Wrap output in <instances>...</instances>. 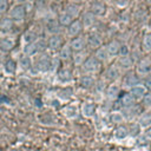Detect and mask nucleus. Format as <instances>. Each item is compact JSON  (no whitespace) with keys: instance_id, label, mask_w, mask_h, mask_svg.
<instances>
[{"instance_id":"nucleus-28","label":"nucleus","mask_w":151,"mask_h":151,"mask_svg":"<svg viewBox=\"0 0 151 151\" xmlns=\"http://www.w3.org/2000/svg\"><path fill=\"white\" fill-rule=\"evenodd\" d=\"M109 120L111 124L113 125H122L124 122H125V118H124V114L122 111H112L109 116Z\"/></svg>"},{"instance_id":"nucleus-24","label":"nucleus","mask_w":151,"mask_h":151,"mask_svg":"<svg viewBox=\"0 0 151 151\" xmlns=\"http://www.w3.org/2000/svg\"><path fill=\"white\" fill-rule=\"evenodd\" d=\"M93 57H94V58H96V59H97V60H98L100 64L106 63L107 60H110L105 45H101L99 48H97V50L94 51V53H93Z\"/></svg>"},{"instance_id":"nucleus-38","label":"nucleus","mask_w":151,"mask_h":151,"mask_svg":"<svg viewBox=\"0 0 151 151\" xmlns=\"http://www.w3.org/2000/svg\"><path fill=\"white\" fill-rule=\"evenodd\" d=\"M12 24H13V21L9 18H4L0 21V28H2V29H9L12 27Z\"/></svg>"},{"instance_id":"nucleus-19","label":"nucleus","mask_w":151,"mask_h":151,"mask_svg":"<svg viewBox=\"0 0 151 151\" xmlns=\"http://www.w3.org/2000/svg\"><path fill=\"white\" fill-rule=\"evenodd\" d=\"M129 127L125 126V125H118L116 126V129L113 130V133H112V137L116 142H123L125 140L127 137H129Z\"/></svg>"},{"instance_id":"nucleus-2","label":"nucleus","mask_w":151,"mask_h":151,"mask_svg":"<svg viewBox=\"0 0 151 151\" xmlns=\"http://www.w3.org/2000/svg\"><path fill=\"white\" fill-rule=\"evenodd\" d=\"M80 67H81V71H83L84 74L93 76V74H96V73H98L100 71L101 64L93 55H88Z\"/></svg>"},{"instance_id":"nucleus-1","label":"nucleus","mask_w":151,"mask_h":151,"mask_svg":"<svg viewBox=\"0 0 151 151\" xmlns=\"http://www.w3.org/2000/svg\"><path fill=\"white\" fill-rule=\"evenodd\" d=\"M47 47L46 45V41L42 40V39H37L34 42H31V44H25L24 47H22V52L25 55H28V57H33L38 53H41L45 51V48Z\"/></svg>"},{"instance_id":"nucleus-49","label":"nucleus","mask_w":151,"mask_h":151,"mask_svg":"<svg viewBox=\"0 0 151 151\" xmlns=\"http://www.w3.org/2000/svg\"><path fill=\"white\" fill-rule=\"evenodd\" d=\"M0 66H1V58H0Z\"/></svg>"},{"instance_id":"nucleus-33","label":"nucleus","mask_w":151,"mask_h":151,"mask_svg":"<svg viewBox=\"0 0 151 151\" xmlns=\"http://www.w3.org/2000/svg\"><path fill=\"white\" fill-rule=\"evenodd\" d=\"M74 19L73 18H71L67 13H65L64 11L61 12V13H59V15H58V19H57V21H58V24L60 25V26H63V27H67L72 21H73Z\"/></svg>"},{"instance_id":"nucleus-37","label":"nucleus","mask_w":151,"mask_h":151,"mask_svg":"<svg viewBox=\"0 0 151 151\" xmlns=\"http://www.w3.org/2000/svg\"><path fill=\"white\" fill-rule=\"evenodd\" d=\"M142 101L146 109H151V91H146V93L142 98Z\"/></svg>"},{"instance_id":"nucleus-44","label":"nucleus","mask_w":151,"mask_h":151,"mask_svg":"<svg viewBox=\"0 0 151 151\" xmlns=\"http://www.w3.org/2000/svg\"><path fill=\"white\" fill-rule=\"evenodd\" d=\"M145 136H146V138H147V139H150V140H151V126H150V127H147V129L145 130Z\"/></svg>"},{"instance_id":"nucleus-21","label":"nucleus","mask_w":151,"mask_h":151,"mask_svg":"<svg viewBox=\"0 0 151 151\" xmlns=\"http://www.w3.org/2000/svg\"><path fill=\"white\" fill-rule=\"evenodd\" d=\"M94 17H104L106 14V5L101 1H96V2H92L91 6H90V9H88Z\"/></svg>"},{"instance_id":"nucleus-42","label":"nucleus","mask_w":151,"mask_h":151,"mask_svg":"<svg viewBox=\"0 0 151 151\" xmlns=\"http://www.w3.org/2000/svg\"><path fill=\"white\" fill-rule=\"evenodd\" d=\"M116 4L119 7H126L129 4V0H116Z\"/></svg>"},{"instance_id":"nucleus-43","label":"nucleus","mask_w":151,"mask_h":151,"mask_svg":"<svg viewBox=\"0 0 151 151\" xmlns=\"http://www.w3.org/2000/svg\"><path fill=\"white\" fill-rule=\"evenodd\" d=\"M9 103V99L2 94H0V104H8Z\"/></svg>"},{"instance_id":"nucleus-11","label":"nucleus","mask_w":151,"mask_h":151,"mask_svg":"<svg viewBox=\"0 0 151 151\" xmlns=\"http://www.w3.org/2000/svg\"><path fill=\"white\" fill-rule=\"evenodd\" d=\"M61 113L63 116L68 119V120H74L79 117L80 112H79V107L74 104H68V105H65L63 109H61Z\"/></svg>"},{"instance_id":"nucleus-13","label":"nucleus","mask_w":151,"mask_h":151,"mask_svg":"<svg viewBox=\"0 0 151 151\" xmlns=\"http://www.w3.org/2000/svg\"><path fill=\"white\" fill-rule=\"evenodd\" d=\"M79 20H80V22H81L84 29H90V28H92V27L96 25V22H97V17H94L90 11H86V12H84V13L81 14V18H80Z\"/></svg>"},{"instance_id":"nucleus-41","label":"nucleus","mask_w":151,"mask_h":151,"mask_svg":"<svg viewBox=\"0 0 151 151\" xmlns=\"http://www.w3.org/2000/svg\"><path fill=\"white\" fill-rule=\"evenodd\" d=\"M8 9V2L7 0H0V14L6 13Z\"/></svg>"},{"instance_id":"nucleus-29","label":"nucleus","mask_w":151,"mask_h":151,"mask_svg":"<svg viewBox=\"0 0 151 151\" xmlns=\"http://www.w3.org/2000/svg\"><path fill=\"white\" fill-rule=\"evenodd\" d=\"M57 79L59 83L61 84H68L72 80V73L70 70L67 68H61L58 73H57Z\"/></svg>"},{"instance_id":"nucleus-3","label":"nucleus","mask_w":151,"mask_h":151,"mask_svg":"<svg viewBox=\"0 0 151 151\" xmlns=\"http://www.w3.org/2000/svg\"><path fill=\"white\" fill-rule=\"evenodd\" d=\"M134 72L139 78H144L151 73V57H144L134 64Z\"/></svg>"},{"instance_id":"nucleus-46","label":"nucleus","mask_w":151,"mask_h":151,"mask_svg":"<svg viewBox=\"0 0 151 151\" xmlns=\"http://www.w3.org/2000/svg\"><path fill=\"white\" fill-rule=\"evenodd\" d=\"M15 1H17L18 4H22V5H24V4H25V2H27L28 0H15Z\"/></svg>"},{"instance_id":"nucleus-15","label":"nucleus","mask_w":151,"mask_h":151,"mask_svg":"<svg viewBox=\"0 0 151 151\" xmlns=\"http://www.w3.org/2000/svg\"><path fill=\"white\" fill-rule=\"evenodd\" d=\"M120 90H122V87H120L118 84L111 83V84L106 87V90H105V97H106L109 100L114 101V100H117V99L119 98V96H120Z\"/></svg>"},{"instance_id":"nucleus-5","label":"nucleus","mask_w":151,"mask_h":151,"mask_svg":"<svg viewBox=\"0 0 151 151\" xmlns=\"http://www.w3.org/2000/svg\"><path fill=\"white\" fill-rule=\"evenodd\" d=\"M85 39H86V48H88L90 51L94 52L97 48H99L103 45V38L97 32L88 33L87 37H85Z\"/></svg>"},{"instance_id":"nucleus-4","label":"nucleus","mask_w":151,"mask_h":151,"mask_svg":"<svg viewBox=\"0 0 151 151\" xmlns=\"http://www.w3.org/2000/svg\"><path fill=\"white\" fill-rule=\"evenodd\" d=\"M26 13H27L26 6L22 5V4H18V5L13 6V7L9 9V12H8V18H9L12 21L21 22V21L25 20Z\"/></svg>"},{"instance_id":"nucleus-45","label":"nucleus","mask_w":151,"mask_h":151,"mask_svg":"<svg viewBox=\"0 0 151 151\" xmlns=\"http://www.w3.org/2000/svg\"><path fill=\"white\" fill-rule=\"evenodd\" d=\"M68 1H70V2H72V4H78V5H80L84 0H68Z\"/></svg>"},{"instance_id":"nucleus-16","label":"nucleus","mask_w":151,"mask_h":151,"mask_svg":"<svg viewBox=\"0 0 151 151\" xmlns=\"http://www.w3.org/2000/svg\"><path fill=\"white\" fill-rule=\"evenodd\" d=\"M83 25L80 22L79 19H74L67 27H66V31H67V35L71 37V38H74V37H78L83 32Z\"/></svg>"},{"instance_id":"nucleus-9","label":"nucleus","mask_w":151,"mask_h":151,"mask_svg":"<svg viewBox=\"0 0 151 151\" xmlns=\"http://www.w3.org/2000/svg\"><path fill=\"white\" fill-rule=\"evenodd\" d=\"M117 66L122 70V72H127V71H131L132 67H134V59L130 55H125V57H118V60H117Z\"/></svg>"},{"instance_id":"nucleus-39","label":"nucleus","mask_w":151,"mask_h":151,"mask_svg":"<svg viewBox=\"0 0 151 151\" xmlns=\"http://www.w3.org/2000/svg\"><path fill=\"white\" fill-rule=\"evenodd\" d=\"M131 51L130 47L126 44H120V50H119V55L118 57H125V55H130Z\"/></svg>"},{"instance_id":"nucleus-18","label":"nucleus","mask_w":151,"mask_h":151,"mask_svg":"<svg viewBox=\"0 0 151 151\" xmlns=\"http://www.w3.org/2000/svg\"><path fill=\"white\" fill-rule=\"evenodd\" d=\"M106 51H107V54H109V58L112 59V58H117L119 55V50H120V42L117 40V39H112L110 40L106 45Z\"/></svg>"},{"instance_id":"nucleus-34","label":"nucleus","mask_w":151,"mask_h":151,"mask_svg":"<svg viewBox=\"0 0 151 151\" xmlns=\"http://www.w3.org/2000/svg\"><path fill=\"white\" fill-rule=\"evenodd\" d=\"M37 39H38V35H37V33H35L34 31H32V29H28V31H26V32L22 34V42H24V45H25V44L34 42Z\"/></svg>"},{"instance_id":"nucleus-47","label":"nucleus","mask_w":151,"mask_h":151,"mask_svg":"<svg viewBox=\"0 0 151 151\" xmlns=\"http://www.w3.org/2000/svg\"><path fill=\"white\" fill-rule=\"evenodd\" d=\"M146 1V4L149 5V6H151V0H145Z\"/></svg>"},{"instance_id":"nucleus-32","label":"nucleus","mask_w":151,"mask_h":151,"mask_svg":"<svg viewBox=\"0 0 151 151\" xmlns=\"http://www.w3.org/2000/svg\"><path fill=\"white\" fill-rule=\"evenodd\" d=\"M14 48V41L11 38H4L0 40V50L5 53L12 51Z\"/></svg>"},{"instance_id":"nucleus-50","label":"nucleus","mask_w":151,"mask_h":151,"mask_svg":"<svg viewBox=\"0 0 151 151\" xmlns=\"http://www.w3.org/2000/svg\"><path fill=\"white\" fill-rule=\"evenodd\" d=\"M150 27H151V21H150Z\"/></svg>"},{"instance_id":"nucleus-27","label":"nucleus","mask_w":151,"mask_h":151,"mask_svg":"<svg viewBox=\"0 0 151 151\" xmlns=\"http://www.w3.org/2000/svg\"><path fill=\"white\" fill-rule=\"evenodd\" d=\"M79 85L86 90L93 87L96 85V80L93 78V76H90V74H83L79 79Z\"/></svg>"},{"instance_id":"nucleus-30","label":"nucleus","mask_w":151,"mask_h":151,"mask_svg":"<svg viewBox=\"0 0 151 151\" xmlns=\"http://www.w3.org/2000/svg\"><path fill=\"white\" fill-rule=\"evenodd\" d=\"M88 57V53L84 50V51H80V52H73L72 54V60H73V64L74 66H81L83 63L86 60V58Z\"/></svg>"},{"instance_id":"nucleus-23","label":"nucleus","mask_w":151,"mask_h":151,"mask_svg":"<svg viewBox=\"0 0 151 151\" xmlns=\"http://www.w3.org/2000/svg\"><path fill=\"white\" fill-rule=\"evenodd\" d=\"M119 100H120V105L123 109H127V107H131L133 105L137 104V101L134 100V98L129 93V92H125L123 94L119 96Z\"/></svg>"},{"instance_id":"nucleus-26","label":"nucleus","mask_w":151,"mask_h":151,"mask_svg":"<svg viewBox=\"0 0 151 151\" xmlns=\"http://www.w3.org/2000/svg\"><path fill=\"white\" fill-rule=\"evenodd\" d=\"M72 54H73V51L71 50L68 44H64L59 50V59L63 61H67L72 59Z\"/></svg>"},{"instance_id":"nucleus-22","label":"nucleus","mask_w":151,"mask_h":151,"mask_svg":"<svg viewBox=\"0 0 151 151\" xmlns=\"http://www.w3.org/2000/svg\"><path fill=\"white\" fill-rule=\"evenodd\" d=\"M64 12L67 13V14H68L71 18H73V19H78V17L80 15V12H81V7H80V5H78V4L68 2V4L65 6Z\"/></svg>"},{"instance_id":"nucleus-48","label":"nucleus","mask_w":151,"mask_h":151,"mask_svg":"<svg viewBox=\"0 0 151 151\" xmlns=\"http://www.w3.org/2000/svg\"><path fill=\"white\" fill-rule=\"evenodd\" d=\"M57 1H65V0H57Z\"/></svg>"},{"instance_id":"nucleus-25","label":"nucleus","mask_w":151,"mask_h":151,"mask_svg":"<svg viewBox=\"0 0 151 151\" xmlns=\"http://www.w3.org/2000/svg\"><path fill=\"white\" fill-rule=\"evenodd\" d=\"M17 64H18V66H19L22 71H29V70H32V67H33L32 58L28 57V55H25V54H22V55L19 58V60H18Z\"/></svg>"},{"instance_id":"nucleus-10","label":"nucleus","mask_w":151,"mask_h":151,"mask_svg":"<svg viewBox=\"0 0 151 151\" xmlns=\"http://www.w3.org/2000/svg\"><path fill=\"white\" fill-rule=\"evenodd\" d=\"M79 112L84 118L91 119L96 114V104L92 101H83L80 105Z\"/></svg>"},{"instance_id":"nucleus-12","label":"nucleus","mask_w":151,"mask_h":151,"mask_svg":"<svg viewBox=\"0 0 151 151\" xmlns=\"http://www.w3.org/2000/svg\"><path fill=\"white\" fill-rule=\"evenodd\" d=\"M47 48L51 51H59L60 47L64 45V38L60 34H51L48 40L46 41Z\"/></svg>"},{"instance_id":"nucleus-35","label":"nucleus","mask_w":151,"mask_h":151,"mask_svg":"<svg viewBox=\"0 0 151 151\" xmlns=\"http://www.w3.org/2000/svg\"><path fill=\"white\" fill-rule=\"evenodd\" d=\"M142 48L145 53H151V33H145L142 39Z\"/></svg>"},{"instance_id":"nucleus-40","label":"nucleus","mask_w":151,"mask_h":151,"mask_svg":"<svg viewBox=\"0 0 151 151\" xmlns=\"http://www.w3.org/2000/svg\"><path fill=\"white\" fill-rule=\"evenodd\" d=\"M142 84L145 86V88H146L147 91H151V73H150L149 76L144 77V80H143Z\"/></svg>"},{"instance_id":"nucleus-20","label":"nucleus","mask_w":151,"mask_h":151,"mask_svg":"<svg viewBox=\"0 0 151 151\" xmlns=\"http://www.w3.org/2000/svg\"><path fill=\"white\" fill-rule=\"evenodd\" d=\"M146 91H147V90L145 88V86H144L142 83H139V84L132 86L127 92L134 98L136 101H139V100H142V98L144 97V94L146 93Z\"/></svg>"},{"instance_id":"nucleus-31","label":"nucleus","mask_w":151,"mask_h":151,"mask_svg":"<svg viewBox=\"0 0 151 151\" xmlns=\"http://www.w3.org/2000/svg\"><path fill=\"white\" fill-rule=\"evenodd\" d=\"M17 68H18V64L13 59H7L4 64V73L7 76L14 74L17 72Z\"/></svg>"},{"instance_id":"nucleus-6","label":"nucleus","mask_w":151,"mask_h":151,"mask_svg":"<svg viewBox=\"0 0 151 151\" xmlns=\"http://www.w3.org/2000/svg\"><path fill=\"white\" fill-rule=\"evenodd\" d=\"M139 83H142V79L137 76V73L134 72V71H127L125 74H124V77H123V80H122V86L125 88V90H130L132 86H134V85H137V84H139Z\"/></svg>"},{"instance_id":"nucleus-7","label":"nucleus","mask_w":151,"mask_h":151,"mask_svg":"<svg viewBox=\"0 0 151 151\" xmlns=\"http://www.w3.org/2000/svg\"><path fill=\"white\" fill-rule=\"evenodd\" d=\"M137 125L140 130H146L151 126V109H146L145 111L140 112L137 117Z\"/></svg>"},{"instance_id":"nucleus-36","label":"nucleus","mask_w":151,"mask_h":151,"mask_svg":"<svg viewBox=\"0 0 151 151\" xmlns=\"http://www.w3.org/2000/svg\"><path fill=\"white\" fill-rule=\"evenodd\" d=\"M61 26L58 24V21L57 20H50L48 22H47V25H46V29L51 33V34H59V32H60V28Z\"/></svg>"},{"instance_id":"nucleus-14","label":"nucleus","mask_w":151,"mask_h":151,"mask_svg":"<svg viewBox=\"0 0 151 151\" xmlns=\"http://www.w3.org/2000/svg\"><path fill=\"white\" fill-rule=\"evenodd\" d=\"M122 70L117 66V64H113V65H110L106 71H105V78L107 80H110L111 83H116V80H118L122 76Z\"/></svg>"},{"instance_id":"nucleus-17","label":"nucleus","mask_w":151,"mask_h":151,"mask_svg":"<svg viewBox=\"0 0 151 151\" xmlns=\"http://www.w3.org/2000/svg\"><path fill=\"white\" fill-rule=\"evenodd\" d=\"M68 45L73 52H80L86 48V39L83 35H78V37L72 38Z\"/></svg>"},{"instance_id":"nucleus-8","label":"nucleus","mask_w":151,"mask_h":151,"mask_svg":"<svg viewBox=\"0 0 151 151\" xmlns=\"http://www.w3.org/2000/svg\"><path fill=\"white\" fill-rule=\"evenodd\" d=\"M33 66L35 67L37 72L46 73L52 68V60H51V58H48V55H42L38 59V61Z\"/></svg>"}]
</instances>
